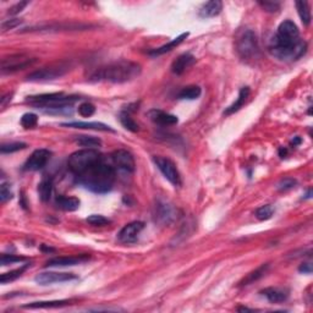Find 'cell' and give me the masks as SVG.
Returning <instances> with one entry per match:
<instances>
[{
	"label": "cell",
	"instance_id": "obj_1",
	"mask_svg": "<svg viewBox=\"0 0 313 313\" xmlns=\"http://www.w3.org/2000/svg\"><path fill=\"white\" fill-rule=\"evenodd\" d=\"M307 43L301 40L300 31L294 21L285 20L269 43V53L282 62H295L304 56Z\"/></svg>",
	"mask_w": 313,
	"mask_h": 313
},
{
	"label": "cell",
	"instance_id": "obj_2",
	"mask_svg": "<svg viewBox=\"0 0 313 313\" xmlns=\"http://www.w3.org/2000/svg\"><path fill=\"white\" fill-rule=\"evenodd\" d=\"M76 182L94 194H106L112 188L115 181V169L106 164L104 159L97 162L84 170L82 174L75 176Z\"/></svg>",
	"mask_w": 313,
	"mask_h": 313
},
{
	"label": "cell",
	"instance_id": "obj_3",
	"mask_svg": "<svg viewBox=\"0 0 313 313\" xmlns=\"http://www.w3.org/2000/svg\"><path fill=\"white\" fill-rule=\"evenodd\" d=\"M141 74L140 64L134 62H112V64L104 65L98 68L94 72L90 75V81L96 82H112V84H125V82L132 81L138 78Z\"/></svg>",
	"mask_w": 313,
	"mask_h": 313
},
{
	"label": "cell",
	"instance_id": "obj_4",
	"mask_svg": "<svg viewBox=\"0 0 313 313\" xmlns=\"http://www.w3.org/2000/svg\"><path fill=\"white\" fill-rule=\"evenodd\" d=\"M80 100L78 96H66L64 93H49L27 97V102L36 108L42 109L48 114H64L71 112V106Z\"/></svg>",
	"mask_w": 313,
	"mask_h": 313
},
{
	"label": "cell",
	"instance_id": "obj_5",
	"mask_svg": "<svg viewBox=\"0 0 313 313\" xmlns=\"http://www.w3.org/2000/svg\"><path fill=\"white\" fill-rule=\"evenodd\" d=\"M102 159H103V156L97 150L84 148V150H78V152L72 153L68 156V166L70 172L75 176H78V175L82 174L84 170H87L90 166H92L93 164L102 160Z\"/></svg>",
	"mask_w": 313,
	"mask_h": 313
},
{
	"label": "cell",
	"instance_id": "obj_6",
	"mask_svg": "<svg viewBox=\"0 0 313 313\" xmlns=\"http://www.w3.org/2000/svg\"><path fill=\"white\" fill-rule=\"evenodd\" d=\"M235 49L238 56L242 60H254L260 56V46H258V38L252 30H244L240 34L236 37Z\"/></svg>",
	"mask_w": 313,
	"mask_h": 313
},
{
	"label": "cell",
	"instance_id": "obj_7",
	"mask_svg": "<svg viewBox=\"0 0 313 313\" xmlns=\"http://www.w3.org/2000/svg\"><path fill=\"white\" fill-rule=\"evenodd\" d=\"M68 71V65L65 62H60L56 65H50V66L42 68L40 70H36L32 74L27 76V81L31 82H46L53 81L62 76H64Z\"/></svg>",
	"mask_w": 313,
	"mask_h": 313
},
{
	"label": "cell",
	"instance_id": "obj_8",
	"mask_svg": "<svg viewBox=\"0 0 313 313\" xmlns=\"http://www.w3.org/2000/svg\"><path fill=\"white\" fill-rule=\"evenodd\" d=\"M153 160H154L156 168L160 170V172L164 175V178H166L172 185H174L175 188H180V186L182 185L180 172L179 170H178L176 166H175L174 162L170 160L169 158L160 156H153Z\"/></svg>",
	"mask_w": 313,
	"mask_h": 313
},
{
	"label": "cell",
	"instance_id": "obj_9",
	"mask_svg": "<svg viewBox=\"0 0 313 313\" xmlns=\"http://www.w3.org/2000/svg\"><path fill=\"white\" fill-rule=\"evenodd\" d=\"M34 58H30L24 54H16L9 58H4L2 60V74H12L16 71L24 70V68L31 66L34 64Z\"/></svg>",
	"mask_w": 313,
	"mask_h": 313
},
{
	"label": "cell",
	"instance_id": "obj_10",
	"mask_svg": "<svg viewBox=\"0 0 313 313\" xmlns=\"http://www.w3.org/2000/svg\"><path fill=\"white\" fill-rule=\"evenodd\" d=\"M154 218L162 225H170L178 219V210L168 202H156L154 208Z\"/></svg>",
	"mask_w": 313,
	"mask_h": 313
},
{
	"label": "cell",
	"instance_id": "obj_11",
	"mask_svg": "<svg viewBox=\"0 0 313 313\" xmlns=\"http://www.w3.org/2000/svg\"><path fill=\"white\" fill-rule=\"evenodd\" d=\"M50 150H44V148L36 150L31 154V156L27 159L26 163H24V170H26V172H38V170H42L46 166L49 159H50Z\"/></svg>",
	"mask_w": 313,
	"mask_h": 313
},
{
	"label": "cell",
	"instance_id": "obj_12",
	"mask_svg": "<svg viewBox=\"0 0 313 313\" xmlns=\"http://www.w3.org/2000/svg\"><path fill=\"white\" fill-rule=\"evenodd\" d=\"M78 276L72 273H60V272H43L36 276L34 282L38 285H46L50 284H56V282H71V280H76Z\"/></svg>",
	"mask_w": 313,
	"mask_h": 313
},
{
	"label": "cell",
	"instance_id": "obj_13",
	"mask_svg": "<svg viewBox=\"0 0 313 313\" xmlns=\"http://www.w3.org/2000/svg\"><path fill=\"white\" fill-rule=\"evenodd\" d=\"M112 160L114 166L119 170H122L125 172H134L136 164H134V156L126 150H118L112 152Z\"/></svg>",
	"mask_w": 313,
	"mask_h": 313
},
{
	"label": "cell",
	"instance_id": "obj_14",
	"mask_svg": "<svg viewBox=\"0 0 313 313\" xmlns=\"http://www.w3.org/2000/svg\"><path fill=\"white\" fill-rule=\"evenodd\" d=\"M144 229V222H132L126 224L118 234V240L122 244H134L136 242L142 230Z\"/></svg>",
	"mask_w": 313,
	"mask_h": 313
},
{
	"label": "cell",
	"instance_id": "obj_15",
	"mask_svg": "<svg viewBox=\"0 0 313 313\" xmlns=\"http://www.w3.org/2000/svg\"><path fill=\"white\" fill-rule=\"evenodd\" d=\"M148 116L153 122L160 126H172L179 122L176 115L169 114V112L159 110V109H152L148 112Z\"/></svg>",
	"mask_w": 313,
	"mask_h": 313
},
{
	"label": "cell",
	"instance_id": "obj_16",
	"mask_svg": "<svg viewBox=\"0 0 313 313\" xmlns=\"http://www.w3.org/2000/svg\"><path fill=\"white\" fill-rule=\"evenodd\" d=\"M88 256H78V257H56L52 258L46 262V267H72V266L81 264V263L88 260Z\"/></svg>",
	"mask_w": 313,
	"mask_h": 313
},
{
	"label": "cell",
	"instance_id": "obj_17",
	"mask_svg": "<svg viewBox=\"0 0 313 313\" xmlns=\"http://www.w3.org/2000/svg\"><path fill=\"white\" fill-rule=\"evenodd\" d=\"M196 62V58H194L190 53L181 54L178 59L174 60V62L172 64V71L175 75H182L188 68H191L192 65Z\"/></svg>",
	"mask_w": 313,
	"mask_h": 313
},
{
	"label": "cell",
	"instance_id": "obj_18",
	"mask_svg": "<svg viewBox=\"0 0 313 313\" xmlns=\"http://www.w3.org/2000/svg\"><path fill=\"white\" fill-rule=\"evenodd\" d=\"M62 126L65 128H84V130H94V131H109V132H114V130L109 125H106L103 122H64Z\"/></svg>",
	"mask_w": 313,
	"mask_h": 313
},
{
	"label": "cell",
	"instance_id": "obj_19",
	"mask_svg": "<svg viewBox=\"0 0 313 313\" xmlns=\"http://www.w3.org/2000/svg\"><path fill=\"white\" fill-rule=\"evenodd\" d=\"M222 10H223V2L219 0H212V2H207L202 5L198 15L202 18H216L222 12Z\"/></svg>",
	"mask_w": 313,
	"mask_h": 313
},
{
	"label": "cell",
	"instance_id": "obj_20",
	"mask_svg": "<svg viewBox=\"0 0 313 313\" xmlns=\"http://www.w3.org/2000/svg\"><path fill=\"white\" fill-rule=\"evenodd\" d=\"M188 37V32H185V34H181L180 36H178L176 38H174V40H170L169 43H166V44L159 46V48L153 49V50H150L148 54H150V56H163V54L168 53V52L172 50V49L176 48L178 46H180L181 43H182L184 40H185Z\"/></svg>",
	"mask_w": 313,
	"mask_h": 313
},
{
	"label": "cell",
	"instance_id": "obj_21",
	"mask_svg": "<svg viewBox=\"0 0 313 313\" xmlns=\"http://www.w3.org/2000/svg\"><path fill=\"white\" fill-rule=\"evenodd\" d=\"M262 295L267 298L268 301L273 302V304H280L284 302L289 298V291L285 289H280V288H267L262 291Z\"/></svg>",
	"mask_w": 313,
	"mask_h": 313
},
{
	"label": "cell",
	"instance_id": "obj_22",
	"mask_svg": "<svg viewBox=\"0 0 313 313\" xmlns=\"http://www.w3.org/2000/svg\"><path fill=\"white\" fill-rule=\"evenodd\" d=\"M58 208L65 210V212H75L80 207V200L76 197L58 196L56 200Z\"/></svg>",
	"mask_w": 313,
	"mask_h": 313
},
{
	"label": "cell",
	"instance_id": "obj_23",
	"mask_svg": "<svg viewBox=\"0 0 313 313\" xmlns=\"http://www.w3.org/2000/svg\"><path fill=\"white\" fill-rule=\"evenodd\" d=\"M248 96H250V88H248V87H242V88L240 90V92H238V100H236L234 103L232 104V106H228V108L225 109L224 115H232V114H234V112L240 110V109L244 106V104L246 103V100H247V98H248Z\"/></svg>",
	"mask_w": 313,
	"mask_h": 313
},
{
	"label": "cell",
	"instance_id": "obj_24",
	"mask_svg": "<svg viewBox=\"0 0 313 313\" xmlns=\"http://www.w3.org/2000/svg\"><path fill=\"white\" fill-rule=\"evenodd\" d=\"M70 304V301L68 300H56V301H38L32 302V304H24V308H60Z\"/></svg>",
	"mask_w": 313,
	"mask_h": 313
},
{
	"label": "cell",
	"instance_id": "obj_25",
	"mask_svg": "<svg viewBox=\"0 0 313 313\" xmlns=\"http://www.w3.org/2000/svg\"><path fill=\"white\" fill-rule=\"evenodd\" d=\"M53 194V180L50 178H46L38 184V194L43 202H48Z\"/></svg>",
	"mask_w": 313,
	"mask_h": 313
},
{
	"label": "cell",
	"instance_id": "obj_26",
	"mask_svg": "<svg viewBox=\"0 0 313 313\" xmlns=\"http://www.w3.org/2000/svg\"><path fill=\"white\" fill-rule=\"evenodd\" d=\"M296 9H298V16H300L302 24L304 26H308L311 24V10H310L308 2H304V0H300V2H296Z\"/></svg>",
	"mask_w": 313,
	"mask_h": 313
},
{
	"label": "cell",
	"instance_id": "obj_27",
	"mask_svg": "<svg viewBox=\"0 0 313 313\" xmlns=\"http://www.w3.org/2000/svg\"><path fill=\"white\" fill-rule=\"evenodd\" d=\"M76 144L81 147L88 148V150H93L96 147H100L102 141L100 138L94 136H86V134H81V136H78L75 138Z\"/></svg>",
	"mask_w": 313,
	"mask_h": 313
},
{
	"label": "cell",
	"instance_id": "obj_28",
	"mask_svg": "<svg viewBox=\"0 0 313 313\" xmlns=\"http://www.w3.org/2000/svg\"><path fill=\"white\" fill-rule=\"evenodd\" d=\"M202 94V90L200 86H188L185 88L180 90V93L178 94V97L180 100H194L200 98V96Z\"/></svg>",
	"mask_w": 313,
	"mask_h": 313
},
{
	"label": "cell",
	"instance_id": "obj_29",
	"mask_svg": "<svg viewBox=\"0 0 313 313\" xmlns=\"http://www.w3.org/2000/svg\"><path fill=\"white\" fill-rule=\"evenodd\" d=\"M268 268H269L268 264H262L260 267H258L256 270L251 272V273H250L248 276H247L246 278L240 282V284L241 285H248V284H252L254 282H257L258 279H260L263 276H264L266 272L268 270Z\"/></svg>",
	"mask_w": 313,
	"mask_h": 313
},
{
	"label": "cell",
	"instance_id": "obj_30",
	"mask_svg": "<svg viewBox=\"0 0 313 313\" xmlns=\"http://www.w3.org/2000/svg\"><path fill=\"white\" fill-rule=\"evenodd\" d=\"M120 122H122V125L126 128V130L131 131V132H137V131L140 130L138 124L134 122L128 112H122V114H120Z\"/></svg>",
	"mask_w": 313,
	"mask_h": 313
},
{
	"label": "cell",
	"instance_id": "obj_31",
	"mask_svg": "<svg viewBox=\"0 0 313 313\" xmlns=\"http://www.w3.org/2000/svg\"><path fill=\"white\" fill-rule=\"evenodd\" d=\"M28 267H30V264H24V267L15 269V270L9 272V273L2 274V276H0V282H2V284H8V282H14V280L20 278V276L24 273V270H26Z\"/></svg>",
	"mask_w": 313,
	"mask_h": 313
},
{
	"label": "cell",
	"instance_id": "obj_32",
	"mask_svg": "<svg viewBox=\"0 0 313 313\" xmlns=\"http://www.w3.org/2000/svg\"><path fill=\"white\" fill-rule=\"evenodd\" d=\"M27 147L26 144L24 142H10V144H4L0 147V152L2 154H8V153H14L18 152V150H24Z\"/></svg>",
	"mask_w": 313,
	"mask_h": 313
},
{
	"label": "cell",
	"instance_id": "obj_33",
	"mask_svg": "<svg viewBox=\"0 0 313 313\" xmlns=\"http://www.w3.org/2000/svg\"><path fill=\"white\" fill-rule=\"evenodd\" d=\"M273 213H274L273 207L269 204H266L258 208V210H256V213H254V216H256V218L258 219V220L264 222V220H268V219H270L272 216H273Z\"/></svg>",
	"mask_w": 313,
	"mask_h": 313
},
{
	"label": "cell",
	"instance_id": "obj_34",
	"mask_svg": "<svg viewBox=\"0 0 313 313\" xmlns=\"http://www.w3.org/2000/svg\"><path fill=\"white\" fill-rule=\"evenodd\" d=\"M20 122L24 128H34V126H37L38 116L34 112H26V114L22 115Z\"/></svg>",
	"mask_w": 313,
	"mask_h": 313
},
{
	"label": "cell",
	"instance_id": "obj_35",
	"mask_svg": "<svg viewBox=\"0 0 313 313\" xmlns=\"http://www.w3.org/2000/svg\"><path fill=\"white\" fill-rule=\"evenodd\" d=\"M87 223L93 225V226H104V225L110 223V220L104 216H100V214H92L87 218Z\"/></svg>",
	"mask_w": 313,
	"mask_h": 313
},
{
	"label": "cell",
	"instance_id": "obj_36",
	"mask_svg": "<svg viewBox=\"0 0 313 313\" xmlns=\"http://www.w3.org/2000/svg\"><path fill=\"white\" fill-rule=\"evenodd\" d=\"M14 196L12 188H10L9 182H2V186H0V201L2 203L8 202L9 200H12Z\"/></svg>",
	"mask_w": 313,
	"mask_h": 313
},
{
	"label": "cell",
	"instance_id": "obj_37",
	"mask_svg": "<svg viewBox=\"0 0 313 313\" xmlns=\"http://www.w3.org/2000/svg\"><path fill=\"white\" fill-rule=\"evenodd\" d=\"M94 112H96V106H93L92 103H88V102H86V103H82L81 106H78V114L84 118L92 116Z\"/></svg>",
	"mask_w": 313,
	"mask_h": 313
},
{
	"label": "cell",
	"instance_id": "obj_38",
	"mask_svg": "<svg viewBox=\"0 0 313 313\" xmlns=\"http://www.w3.org/2000/svg\"><path fill=\"white\" fill-rule=\"evenodd\" d=\"M296 184H298V181L292 179V178H285V179L280 180V182L278 184V190L280 192H286L295 188Z\"/></svg>",
	"mask_w": 313,
	"mask_h": 313
},
{
	"label": "cell",
	"instance_id": "obj_39",
	"mask_svg": "<svg viewBox=\"0 0 313 313\" xmlns=\"http://www.w3.org/2000/svg\"><path fill=\"white\" fill-rule=\"evenodd\" d=\"M258 4L262 6V9H264L266 12H276L280 10V4L276 2H268V0H264V2H258Z\"/></svg>",
	"mask_w": 313,
	"mask_h": 313
},
{
	"label": "cell",
	"instance_id": "obj_40",
	"mask_svg": "<svg viewBox=\"0 0 313 313\" xmlns=\"http://www.w3.org/2000/svg\"><path fill=\"white\" fill-rule=\"evenodd\" d=\"M24 260H26L24 257H18L14 256V254H2V258H0V263H2V266H8L16 262H22Z\"/></svg>",
	"mask_w": 313,
	"mask_h": 313
},
{
	"label": "cell",
	"instance_id": "obj_41",
	"mask_svg": "<svg viewBox=\"0 0 313 313\" xmlns=\"http://www.w3.org/2000/svg\"><path fill=\"white\" fill-rule=\"evenodd\" d=\"M22 24V20L20 18H10V20H5L4 22L2 24V31L6 32L9 30H14L15 27H18V24Z\"/></svg>",
	"mask_w": 313,
	"mask_h": 313
},
{
	"label": "cell",
	"instance_id": "obj_42",
	"mask_svg": "<svg viewBox=\"0 0 313 313\" xmlns=\"http://www.w3.org/2000/svg\"><path fill=\"white\" fill-rule=\"evenodd\" d=\"M27 5H28V2H18V4L15 5V6L10 8V9H9V14H10V15H16V14H18V12H22L24 8L27 6Z\"/></svg>",
	"mask_w": 313,
	"mask_h": 313
},
{
	"label": "cell",
	"instance_id": "obj_43",
	"mask_svg": "<svg viewBox=\"0 0 313 313\" xmlns=\"http://www.w3.org/2000/svg\"><path fill=\"white\" fill-rule=\"evenodd\" d=\"M298 270L304 274H311L312 273V264L311 263H302L298 268Z\"/></svg>",
	"mask_w": 313,
	"mask_h": 313
},
{
	"label": "cell",
	"instance_id": "obj_44",
	"mask_svg": "<svg viewBox=\"0 0 313 313\" xmlns=\"http://www.w3.org/2000/svg\"><path fill=\"white\" fill-rule=\"evenodd\" d=\"M300 142H301V138H298V137H296V138L292 141V144H294V146H298V144H300Z\"/></svg>",
	"mask_w": 313,
	"mask_h": 313
}]
</instances>
